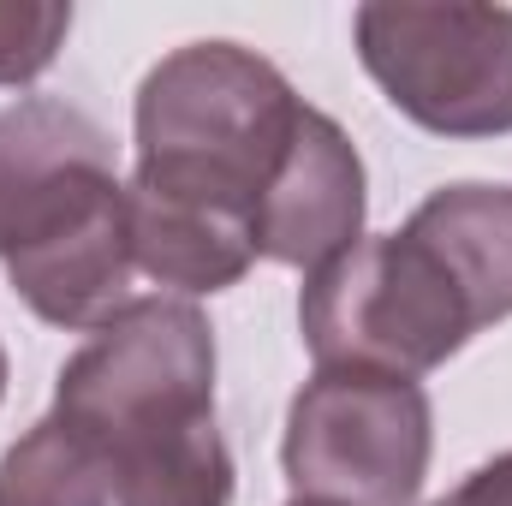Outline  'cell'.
Listing matches in <instances>:
<instances>
[{
	"instance_id": "6da1fadb",
	"label": "cell",
	"mask_w": 512,
	"mask_h": 506,
	"mask_svg": "<svg viewBox=\"0 0 512 506\" xmlns=\"http://www.w3.org/2000/svg\"><path fill=\"white\" fill-rule=\"evenodd\" d=\"M512 316V185H441L399 233L358 239L298 292L316 370L429 376Z\"/></svg>"
},
{
	"instance_id": "7a4b0ae2",
	"label": "cell",
	"mask_w": 512,
	"mask_h": 506,
	"mask_svg": "<svg viewBox=\"0 0 512 506\" xmlns=\"http://www.w3.org/2000/svg\"><path fill=\"white\" fill-rule=\"evenodd\" d=\"M298 120L304 102L274 60L239 42H185L137 84L131 185L245 215L256 233V203Z\"/></svg>"
},
{
	"instance_id": "3957f363",
	"label": "cell",
	"mask_w": 512,
	"mask_h": 506,
	"mask_svg": "<svg viewBox=\"0 0 512 506\" xmlns=\"http://www.w3.org/2000/svg\"><path fill=\"white\" fill-rule=\"evenodd\" d=\"M54 417L84 429L108 465L161 435L215 423V334L191 298H131L54 381Z\"/></svg>"
},
{
	"instance_id": "277c9868",
	"label": "cell",
	"mask_w": 512,
	"mask_h": 506,
	"mask_svg": "<svg viewBox=\"0 0 512 506\" xmlns=\"http://www.w3.org/2000/svg\"><path fill=\"white\" fill-rule=\"evenodd\" d=\"M435 453V411L411 376L316 370L286 405L280 471L298 501L417 506Z\"/></svg>"
},
{
	"instance_id": "5b68a950",
	"label": "cell",
	"mask_w": 512,
	"mask_h": 506,
	"mask_svg": "<svg viewBox=\"0 0 512 506\" xmlns=\"http://www.w3.org/2000/svg\"><path fill=\"white\" fill-rule=\"evenodd\" d=\"M352 42L382 96L435 137L512 131V6H399L352 12Z\"/></svg>"
},
{
	"instance_id": "8992f818",
	"label": "cell",
	"mask_w": 512,
	"mask_h": 506,
	"mask_svg": "<svg viewBox=\"0 0 512 506\" xmlns=\"http://www.w3.org/2000/svg\"><path fill=\"white\" fill-rule=\"evenodd\" d=\"M120 197L114 137L84 108L24 96L0 114V262L66 239Z\"/></svg>"
},
{
	"instance_id": "52a82bcc",
	"label": "cell",
	"mask_w": 512,
	"mask_h": 506,
	"mask_svg": "<svg viewBox=\"0 0 512 506\" xmlns=\"http://www.w3.org/2000/svg\"><path fill=\"white\" fill-rule=\"evenodd\" d=\"M364 155L358 143L328 120L322 108H304L262 203H256V256L280 268H322L364 239Z\"/></svg>"
},
{
	"instance_id": "ba28073f",
	"label": "cell",
	"mask_w": 512,
	"mask_h": 506,
	"mask_svg": "<svg viewBox=\"0 0 512 506\" xmlns=\"http://www.w3.org/2000/svg\"><path fill=\"white\" fill-rule=\"evenodd\" d=\"M126 209L131 256L155 286L203 298V292H227L251 274L256 233L245 215H227V209H209L191 197H167V191H143V185H126Z\"/></svg>"
},
{
	"instance_id": "9c48e42d",
	"label": "cell",
	"mask_w": 512,
	"mask_h": 506,
	"mask_svg": "<svg viewBox=\"0 0 512 506\" xmlns=\"http://www.w3.org/2000/svg\"><path fill=\"white\" fill-rule=\"evenodd\" d=\"M0 506H114V465L84 429L48 411L0 453Z\"/></svg>"
},
{
	"instance_id": "30bf717a",
	"label": "cell",
	"mask_w": 512,
	"mask_h": 506,
	"mask_svg": "<svg viewBox=\"0 0 512 506\" xmlns=\"http://www.w3.org/2000/svg\"><path fill=\"white\" fill-rule=\"evenodd\" d=\"M114 506H233V453L221 429L197 423L120 453Z\"/></svg>"
},
{
	"instance_id": "8fae6325",
	"label": "cell",
	"mask_w": 512,
	"mask_h": 506,
	"mask_svg": "<svg viewBox=\"0 0 512 506\" xmlns=\"http://www.w3.org/2000/svg\"><path fill=\"white\" fill-rule=\"evenodd\" d=\"M72 30V6L60 0H0V90L36 84Z\"/></svg>"
},
{
	"instance_id": "7c38bea8",
	"label": "cell",
	"mask_w": 512,
	"mask_h": 506,
	"mask_svg": "<svg viewBox=\"0 0 512 506\" xmlns=\"http://www.w3.org/2000/svg\"><path fill=\"white\" fill-rule=\"evenodd\" d=\"M435 506H512V453H495L489 465H477L459 489H447Z\"/></svg>"
},
{
	"instance_id": "4fadbf2b",
	"label": "cell",
	"mask_w": 512,
	"mask_h": 506,
	"mask_svg": "<svg viewBox=\"0 0 512 506\" xmlns=\"http://www.w3.org/2000/svg\"><path fill=\"white\" fill-rule=\"evenodd\" d=\"M0 399H6V346H0Z\"/></svg>"
},
{
	"instance_id": "5bb4252c",
	"label": "cell",
	"mask_w": 512,
	"mask_h": 506,
	"mask_svg": "<svg viewBox=\"0 0 512 506\" xmlns=\"http://www.w3.org/2000/svg\"><path fill=\"white\" fill-rule=\"evenodd\" d=\"M292 506H322V501H292Z\"/></svg>"
}]
</instances>
